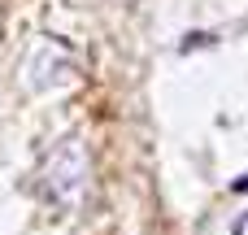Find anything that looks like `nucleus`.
<instances>
[{
    "label": "nucleus",
    "mask_w": 248,
    "mask_h": 235,
    "mask_svg": "<svg viewBox=\"0 0 248 235\" xmlns=\"http://www.w3.org/2000/svg\"><path fill=\"white\" fill-rule=\"evenodd\" d=\"M39 179H44V192H48L61 209H70V205L83 196V188H87V148H83V140H61V144L48 153Z\"/></svg>",
    "instance_id": "nucleus-1"
},
{
    "label": "nucleus",
    "mask_w": 248,
    "mask_h": 235,
    "mask_svg": "<svg viewBox=\"0 0 248 235\" xmlns=\"http://www.w3.org/2000/svg\"><path fill=\"white\" fill-rule=\"evenodd\" d=\"M231 235H248V209H244V214H240V222L231 227Z\"/></svg>",
    "instance_id": "nucleus-2"
},
{
    "label": "nucleus",
    "mask_w": 248,
    "mask_h": 235,
    "mask_svg": "<svg viewBox=\"0 0 248 235\" xmlns=\"http://www.w3.org/2000/svg\"><path fill=\"white\" fill-rule=\"evenodd\" d=\"M231 192H248V174H244V179H235V183H231Z\"/></svg>",
    "instance_id": "nucleus-3"
}]
</instances>
